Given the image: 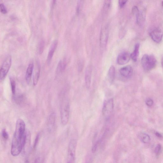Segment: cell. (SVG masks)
<instances>
[{
    "label": "cell",
    "mask_w": 163,
    "mask_h": 163,
    "mask_svg": "<svg viewBox=\"0 0 163 163\" xmlns=\"http://www.w3.org/2000/svg\"><path fill=\"white\" fill-rule=\"evenodd\" d=\"M2 137L4 140H7L9 138L8 134L5 129H3L2 132Z\"/></svg>",
    "instance_id": "4316f807"
},
{
    "label": "cell",
    "mask_w": 163,
    "mask_h": 163,
    "mask_svg": "<svg viewBox=\"0 0 163 163\" xmlns=\"http://www.w3.org/2000/svg\"><path fill=\"white\" fill-rule=\"evenodd\" d=\"M140 44L139 43H136L135 45L133 52L131 54V58L134 62L137 61L139 54Z\"/></svg>",
    "instance_id": "2e32d148"
},
{
    "label": "cell",
    "mask_w": 163,
    "mask_h": 163,
    "mask_svg": "<svg viewBox=\"0 0 163 163\" xmlns=\"http://www.w3.org/2000/svg\"></svg>",
    "instance_id": "74e56055"
},
{
    "label": "cell",
    "mask_w": 163,
    "mask_h": 163,
    "mask_svg": "<svg viewBox=\"0 0 163 163\" xmlns=\"http://www.w3.org/2000/svg\"><path fill=\"white\" fill-rule=\"evenodd\" d=\"M84 1H79L78 2L77 7H76V13L78 14H79L82 10L84 4Z\"/></svg>",
    "instance_id": "603a6c76"
},
{
    "label": "cell",
    "mask_w": 163,
    "mask_h": 163,
    "mask_svg": "<svg viewBox=\"0 0 163 163\" xmlns=\"http://www.w3.org/2000/svg\"><path fill=\"white\" fill-rule=\"evenodd\" d=\"M109 35L108 25H106L102 28L100 36V45L102 48L106 47Z\"/></svg>",
    "instance_id": "8992f818"
},
{
    "label": "cell",
    "mask_w": 163,
    "mask_h": 163,
    "mask_svg": "<svg viewBox=\"0 0 163 163\" xmlns=\"http://www.w3.org/2000/svg\"><path fill=\"white\" fill-rule=\"evenodd\" d=\"M30 138V132L25 130L24 121L21 119H18L16 123L15 130L12 141V155L15 156L20 154Z\"/></svg>",
    "instance_id": "6da1fadb"
},
{
    "label": "cell",
    "mask_w": 163,
    "mask_h": 163,
    "mask_svg": "<svg viewBox=\"0 0 163 163\" xmlns=\"http://www.w3.org/2000/svg\"><path fill=\"white\" fill-rule=\"evenodd\" d=\"M40 63L37 62L35 66L34 74L33 76V85L34 86H36L37 84L40 74Z\"/></svg>",
    "instance_id": "5bb4252c"
},
{
    "label": "cell",
    "mask_w": 163,
    "mask_h": 163,
    "mask_svg": "<svg viewBox=\"0 0 163 163\" xmlns=\"http://www.w3.org/2000/svg\"><path fill=\"white\" fill-rule=\"evenodd\" d=\"M116 76V69L113 66H111L108 72V78L110 83H113Z\"/></svg>",
    "instance_id": "d6986e66"
},
{
    "label": "cell",
    "mask_w": 163,
    "mask_h": 163,
    "mask_svg": "<svg viewBox=\"0 0 163 163\" xmlns=\"http://www.w3.org/2000/svg\"><path fill=\"white\" fill-rule=\"evenodd\" d=\"M152 39L155 43H159L162 41L163 37V30L160 27L156 28L150 33Z\"/></svg>",
    "instance_id": "52a82bcc"
},
{
    "label": "cell",
    "mask_w": 163,
    "mask_h": 163,
    "mask_svg": "<svg viewBox=\"0 0 163 163\" xmlns=\"http://www.w3.org/2000/svg\"><path fill=\"white\" fill-rule=\"evenodd\" d=\"M98 145V142H96L95 144L94 145V146L93 147L92 149V151L93 153H94L96 150L97 149V148Z\"/></svg>",
    "instance_id": "1f68e13d"
},
{
    "label": "cell",
    "mask_w": 163,
    "mask_h": 163,
    "mask_svg": "<svg viewBox=\"0 0 163 163\" xmlns=\"http://www.w3.org/2000/svg\"><path fill=\"white\" fill-rule=\"evenodd\" d=\"M10 83L12 93L13 96H14L15 95L16 93V83L14 79L12 78H10Z\"/></svg>",
    "instance_id": "7402d4cb"
},
{
    "label": "cell",
    "mask_w": 163,
    "mask_h": 163,
    "mask_svg": "<svg viewBox=\"0 0 163 163\" xmlns=\"http://www.w3.org/2000/svg\"><path fill=\"white\" fill-rule=\"evenodd\" d=\"M56 122V114L53 112L50 114L47 121L48 127L49 129L52 130L55 126Z\"/></svg>",
    "instance_id": "e0dca14e"
},
{
    "label": "cell",
    "mask_w": 163,
    "mask_h": 163,
    "mask_svg": "<svg viewBox=\"0 0 163 163\" xmlns=\"http://www.w3.org/2000/svg\"><path fill=\"white\" fill-rule=\"evenodd\" d=\"M127 1H122V0L119 1V3L120 7L121 8H123L126 4Z\"/></svg>",
    "instance_id": "f546056e"
},
{
    "label": "cell",
    "mask_w": 163,
    "mask_h": 163,
    "mask_svg": "<svg viewBox=\"0 0 163 163\" xmlns=\"http://www.w3.org/2000/svg\"><path fill=\"white\" fill-rule=\"evenodd\" d=\"M77 142L74 139H72L69 143L68 150V156L70 162H71L74 160L75 152Z\"/></svg>",
    "instance_id": "ba28073f"
},
{
    "label": "cell",
    "mask_w": 163,
    "mask_h": 163,
    "mask_svg": "<svg viewBox=\"0 0 163 163\" xmlns=\"http://www.w3.org/2000/svg\"><path fill=\"white\" fill-rule=\"evenodd\" d=\"M34 163H43V159L41 157H38L35 159Z\"/></svg>",
    "instance_id": "4dcf8cb0"
},
{
    "label": "cell",
    "mask_w": 163,
    "mask_h": 163,
    "mask_svg": "<svg viewBox=\"0 0 163 163\" xmlns=\"http://www.w3.org/2000/svg\"><path fill=\"white\" fill-rule=\"evenodd\" d=\"M141 63L143 69L146 71H149L155 67L157 60L154 55L145 54L142 57Z\"/></svg>",
    "instance_id": "7a4b0ae2"
},
{
    "label": "cell",
    "mask_w": 163,
    "mask_h": 163,
    "mask_svg": "<svg viewBox=\"0 0 163 163\" xmlns=\"http://www.w3.org/2000/svg\"><path fill=\"white\" fill-rule=\"evenodd\" d=\"M67 163H71V162H68Z\"/></svg>",
    "instance_id": "8d00e7d4"
},
{
    "label": "cell",
    "mask_w": 163,
    "mask_h": 163,
    "mask_svg": "<svg viewBox=\"0 0 163 163\" xmlns=\"http://www.w3.org/2000/svg\"><path fill=\"white\" fill-rule=\"evenodd\" d=\"M13 98L16 103L18 104H22L24 100V97L22 95H15L13 96Z\"/></svg>",
    "instance_id": "44dd1931"
},
{
    "label": "cell",
    "mask_w": 163,
    "mask_h": 163,
    "mask_svg": "<svg viewBox=\"0 0 163 163\" xmlns=\"http://www.w3.org/2000/svg\"><path fill=\"white\" fill-rule=\"evenodd\" d=\"M137 24L140 25H142L145 21V14L143 11H139L136 15Z\"/></svg>",
    "instance_id": "9a60e30c"
},
{
    "label": "cell",
    "mask_w": 163,
    "mask_h": 163,
    "mask_svg": "<svg viewBox=\"0 0 163 163\" xmlns=\"http://www.w3.org/2000/svg\"><path fill=\"white\" fill-rule=\"evenodd\" d=\"M155 135L157 136L158 138H162V136L160 133L159 132H156L155 133Z\"/></svg>",
    "instance_id": "d6a6232c"
},
{
    "label": "cell",
    "mask_w": 163,
    "mask_h": 163,
    "mask_svg": "<svg viewBox=\"0 0 163 163\" xmlns=\"http://www.w3.org/2000/svg\"><path fill=\"white\" fill-rule=\"evenodd\" d=\"M114 108V101L113 99L110 98L104 102L102 113L104 117L108 118L113 112Z\"/></svg>",
    "instance_id": "5b68a950"
},
{
    "label": "cell",
    "mask_w": 163,
    "mask_h": 163,
    "mask_svg": "<svg viewBox=\"0 0 163 163\" xmlns=\"http://www.w3.org/2000/svg\"><path fill=\"white\" fill-rule=\"evenodd\" d=\"M162 146L159 144L156 146L155 150V152L156 156H158L160 154L162 151Z\"/></svg>",
    "instance_id": "d4e9b609"
},
{
    "label": "cell",
    "mask_w": 163,
    "mask_h": 163,
    "mask_svg": "<svg viewBox=\"0 0 163 163\" xmlns=\"http://www.w3.org/2000/svg\"><path fill=\"white\" fill-rule=\"evenodd\" d=\"M131 55L129 53L123 52L118 55L117 61L118 65H124L128 63L131 58Z\"/></svg>",
    "instance_id": "9c48e42d"
},
{
    "label": "cell",
    "mask_w": 163,
    "mask_h": 163,
    "mask_svg": "<svg viewBox=\"0 0 163 163\" xmlns=\"http://www.w3.org/2000/svg\"><path fill=\"white\" fill-rule=\"evenodd\" d=\"M25 163H30L29 161H28V159H26L25 160Z\"/></svg>",
    "instance_id": "e575fe53"
},
{
    "label": "cell",
    "mask_w": 163,
    "mask_h": 163,
    "mask_svg": "<svg viewBox=\"0 0 163 163\" xmlns=\"http://www.w3.org/2000/svg\"><path fill=\"white\" fill-rule=\"evenodd\" d=\"M12 63V58L10 55L6 57L1 67L0 71V81L1 82L4 80L7 76L11 67Z\"/></svg>",
    "instance_id": "277c9868"
},
{
    "label": "cell",
    "mask_w": 163,
    "mask_h": 163,
    "mask_svg": "<svg viewBox=\"0 0 163 163\" xmlns=\"http://www.w3.org/2000/svg\"><path fill=\"white\" fill-rule=\"evenodd\" d=\"M92 67L91 66H88L86 68L85 76V83L86 88L88 89L90 87L91 82Z\"/></svg>",
    "instance_id": "7c38bea8"
},
{
    "label": "cell",
    "mask_w": 163,
    "mask_h": 163,
    "mask_svg": "<svg viewBox=\"0 0 163 163\" xmlns=\"http://www.w3.org/2000/svg\"><path fill=\"white\" fill-rule=\"evenodd\" d=\"M162 6H163V1L162 2Z\"/></svg>",
    "instance_id": "d590c367"
},
{
    "label": "cell",
    "mask_w": 163,
    "mask_h": 163,
    "mask_svg": "<svg viewBox=\"0 0 163 163\" xmlns=\"http://www.w3.org/2000/svg\"><path fill=\"white\" fill-rule=\"evenodd\" d=\"M45 45V43L44 41L43 40L40 41L39 44V47H38V49H39L38 50H39L40 54L43 52L44 48Z\"/></svg>",
    "instance_id": "cb8c5ba5"
},
{
    "label": "cell",
    "mask_w": 163,
    "mask_h": 163,
    "mask_svg": "<svg viewBox=\"0 0 163 163\" xmlns=\"http://www.w3.org/2000/svg\"><path fill=\"white\" fill-rule=\"evenodd\" d=\"M34 69V63L31 62L28 65L25 75V80L28 85H29L31 82Z\"/></svg>",
    "instance_id": "4fadbf2b"
},
{
    "label": "cell",
    "mask_w": 163,
    "mask_h": 163,
    "mask_svg": "<svg viewBox=\"0 0 163 163\" xmlns=\"http://www.w3.org/2000/svg\"><path fill=\"white\" fill-rule=\"evenodd\" d=\"M66 62L65 60H61L59 62L56 68V72L57 74L62 72L65 69Z\"/></svg>",
    "instance_id": "ac0fdd59"
},
{
    "label": "cell",
    "mask_w": 163,
    "mask_h": 163,
    "mask_svg": "<svg viewBox=\"0 0 163 163\" xmlns=\"http://www.w3.org/2000/svg\"><path fill=\"white\" fill-rule=\"evenodd\" d=\"M39 138L40 135L39 134H38L36 137V139H35V140L34 145V149L36 147V146L38 144V141H39Z\"/></svg>",
    "instance_id": "f1b7e54d"
},
{
    "label": "cell",
    "mask_w": 163,
    "mask_h": 163,
    "mask_svg": "<svg viewBox=\"0 0 163 163\" xmlns=\"http://www.w3.org/2000/svg\"><path fill=\"white\" fill-rule=\"evenodd\" d=\"M58 41L55 40L53 41L52 45L50 47L48 54L47 62V64H50L52 61L54 53L56 49L57 45H58Z\"/></svg>",
    "instance_id": "30bf717a"
},
{
    "label": "cell",
    "mask_w": 163,
    "mask_h": 163,
    "mask_svg": "<svg viewBox=\"0 0 163 163\" xmlns=\"http://www.w3.org/2000/svg\"><path fill=\"white\" fill-rule=\"evenodd\" d=\"M140 140L143 143H148L151 142V137L148 135L144 133H140L138 135Z\"/></svg>",
    "instance_id": "ffe728a7"
},
{
    "label": "cell",
    "mask_w": 163,
    "mask_h": 163,
    "mask_svg": "<svg viewBox=\"0 0 163 163\" xmlns=\"http://www.w3.org/2000/svg\"><path fill=\"white\" fill-rule=\"evenodd\" d=\"M120 72L123 77L128 78L132 76L133 69L131 66L130 65L121 68L120 70Z\"/></svg>",
    "instance_id": "8fae6325"
},
{
    "label": "cell",
    "mask_w": 163,
    "mask_h": 163,
    "mask_svg": "<svg viewBox=\"0 0 163 163\" xmlns=\"http://www.w3.org/2000/svg\"><path fill=\"white\" fill-rule=\"evenodd\" d=\"M161 64L162 66L163 67V56L162 57L161 60Z\"/></svg>",
    "instance_id": "836d02e7"
},
{
    "label": "cell",
    "mask_w": 163,
    "mask_h": 163,
    "mask_svg": "<svg viewBox=\"0 0 163 163\" xmlns=\"http://www.w3.org/2000/svg\"><path fill=\"white\" fill-rule=\"evenodd\" d=\"M146 103L148 106L151 107L152 106L153 104V101L151 98L147 99L146 101Z\"/></svg>",
    "instance_id": "83f0119b"
},
{
    "label": "cell",
    "mask_w": 163,
    "mask_h": 163,
    "mask_svg": "<svg viewBox=\"0 0 163 163\" xmlns=\"http://www.w3.org/2000/svg\"><path fill=\"white\" fill-rule=\"evenodd\" d=\"M0 9H1V11L2 13L3 14L7 13L8 12L7 9H6V6L3 3H1Z\"/></svg>",
    "instance_id": "484cf974"
},
{
    "label": "cell",
    "mask_w": 163,
    "mask_h": 163,
    "mask_svg": "<svg viewBox=\"0 0 163 163\" xmlns=\"http://www.w3.org/2000/svg\"><path fill=\"white\" fill-rule=\"evenodd\" d=\"M70 107L67 100H64L61 106L60 116L61 122L63 125H65L68 122L69 118Z\"/></svg>",
    "instance_id": "3957f363"
}]
</instances>
